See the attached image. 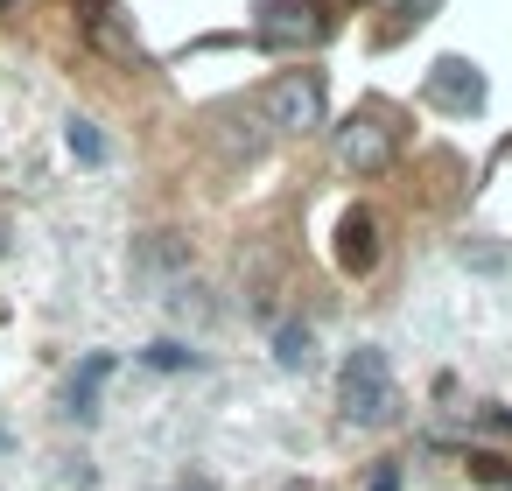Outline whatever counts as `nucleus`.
Returning a JSON list of instances; mask_svg holds the SVG:
<instances>
[{
	"mask_svg": "<svg viewBox=\"0 0 512 491\" xmlns=\"http://www.w3.org/2000/svg\"><path fill=\"white\" fill-rule=\"evenodd\" d=\"M393 155H400V127H393L379 106H365V113H351V120L337 127V162H344V169L379 176Z\"/></svg>",
	"mask_w": 512,
	"mask_h": 491,
	"instance_id": "nucleus-5",
	"label": "nucleus"
},
{
	"mask_svg": "<svg viewBox=\"0 0 512 491\" xmlns=\"http://www.w3.org/2000/svg\"><path fill=\"white\" fill-rule=\"evenodd\" d=\"M365 491H400V463H372V477H365Z\"/></svg>",
	"mask_w": 512,
	"mask_h": 491,
	"instance_id": "nucleus-13",
	"label": "nucleus"
},
{
	"mask_svg": "<svg viewBox=\"0 0 512 491\" xmlns=\"http://www.w3.org/2000/svg\"><path fill=\"white\" fill-rule=\"evenodd\" d=\"M470 477H477V484H491V491H512V470H505V456H470Z\"/></svg>",
	"mask_w": 512,
	"mask_h": 491,
	"instance_id": "nucleus-12",
	"label": "nucleus"
},
{
	"mask_svg": "<svg viewBox=\"0 0 512 491\" xmlns=\"http://www.w3.org/2000/svg\"><path fill=\"white\" fill-rule=\"evenodd\" d=\"M64 141H71V155H78L85 169H99V162H106V141H99V127H92V120H71V127H64Z\"/></svg>",
	"mask_w": 512,
	"mask_h": 491,
	"instance_id": "nucleus-10",
	"label": "nucleus"
},
{
	"mask_svg": "<svg viewBox=\"0 0 512 491\" xmlns=\"http://www.w3.org/2000/svg\"><path fill=\"white\" fill-rule=\"evenodd\" d=\"M0 246H8V239H0Z\"/></svg>",
	"mask_w": 512,
	"mask_h": 491,
	"instance_id": "nucleus-16",
	"label": "nucleus"
},
{
	"mask_svg": "<svg viewBox=\"0 0 512 491\" xmlns=\"http://www.w3.org/2000/svg\"><path fill=\"white\" fill-rule=\"evenodd\" d=\"M330 29H337L330 0H260L253 8L260 50H316V43H330Z\"/></svg>",
	"mask_w": 512,
	"mask_h": 491,
	"instance_id": "nucleus-2",
	"label": "nucleus"
},
{
	"mask_svg": "<svg viewBox=\"0 0 512 491\" xmlns=\"http://www.w3.org/2000/svg\"><path fill=\"white\" fill-rule=\"evenodd\" d=\"M484 421L491 428H512V407H484Z\"/></svg>",
	"mask_w": 512,
	"mask_h": 491,
	"instance_id": "nucleus-15",
	"label": "nucleus"
},
{
	"mask_svg": "<svg viewBox=\"0 0 512 491\" xmlns=\"http://www.w3.org/2000/svg\"><path fill=\"white\" fill-rule=\"evenodd\" d=\"M421 99H428L435 113H449V120H470V113H484L491 85H484V71H477L470 57H435L428 78H421Z\"/></svg>",
	"mask_w": 512,
	"mask_h": 491,
	"instance_id": "nucleus-4",
	"label": "nucleus"
},
{
	"mask_svg": "<svg viewBox=\"0 0 512 491\" xmlns=\"http://www.w3.org/2000/svg\"><path fill=\"white\" fill-rule=\"evenodd\" d=\"M435 15H442V0H393V22L379 29V43L393 50L400 36H414V29H421V22H435Z\"/></svg>",
	"mask_w": 512,
	"mask_h": 491,
	"instance_id": "nucleus-9",
	"label": "nucleus"
},
{
	"mask_svg": "<svg viewBox=\"0 0 512 491\" xmlns=\"http://www.w3.org/2000/svg\"><path fill=\"white\" fill-rule=\"evenodd\" d=\"M260 120L274 134H316L323 127V78L316 71H281L267 92H260Z\"/></svg>",
	"mask_w": 512,
	"mask_h": 491,
	"instance_id": "nucleus-3",
	"label": "nucleus"
},
{
	"mask_svg": "<svg viewBox=\"0 0 512 491\" xmlns=\"http://www.w3.org/2000/svg\"><path fill=\"white\" fill-rule=\"evenodd\" d=\"M141 358H148L155 372H183V365H197V351H183V344H148Z\"/></svg>",
	"mask_w": 512,
	"mask_h": 491,
	"instance_id": "nucleus-11",
	"label": "nucleus"
},
{
	"mask_svg": "<svg viewBox=\"0 0 512 491\" xmlns=\"http://www.w3.org/2000/svg\"><path fill=\"white\" fill-rule=\"evenodd\" d=\"M106 379H113V358H106V351H92V358L71 372V386H64V414H71V421H92V414H99V386H106Z\"/></svg>",
	"mask_w": 512,
	"mask_h": 491,
	"instance_id": "nucleus-7",
	"label": "nucleus"
},
{
	"mask_svg": "<svg viewBox=\"0 0 512 491\" xmlns=\"http://www.w3.org/2000/svg\"><path fill=\"white\" fill-rule=\"evenodd\" d=\"M274 365H281V372H309V365H316L309 323H281V330H274Z\"/></svg>",
	"mask_w": 512,
	"mask_h": 491,
	"instance_id": "nucleus-8",
	"label": "nucleus"
},
{
	"mask_svg": "<svg viewBox=\"0 0 512 491\" xmlns=\"http://www.w3.org/2000/svg\"><path fill=\"white\" fill-rule=\"evenodd\" d=\"M463 260H477V267H491V274L505 267V253H498V246H463Z\"/></svg>",
	"mask_w": 512,
	"mask_h": 491,
	"instance_id": "nucleus-14",
	"label": "nucleus"
},
{
	"mask_svg": "<svg viewBox=\"0 0 512 491\" xmlns=\"http://www.w3.org/2000/svg\"><path fill=\"white\" fill-rule=\"evenodd\" d=\"M337 407H344L351 428H386V421H393L400 393H393V365H386V351L358 344V351L344 358V372H337Z\"/></svg>",
	"mask_w": 512,
	"mask_h": 491,
	"instance_id": "nucleus-1",
	"label": "nucleus"
},
{
	"mask_svg": "<svg viewBox=\"0 0 512 491\" xmlns=\"http://www.w3.org/2000/svg\"><path fill=\"white\" fill-rule=\"evenodd\" d=\"M337 267L344 274H372L379 267V218L372 211H344V225H337Z\"/></svg>",
	"mask_w": 512,
	"mask_h": 491,
	"instance_id": "nucleus-6",
	"label": "nucleus"
}]
</instances>
